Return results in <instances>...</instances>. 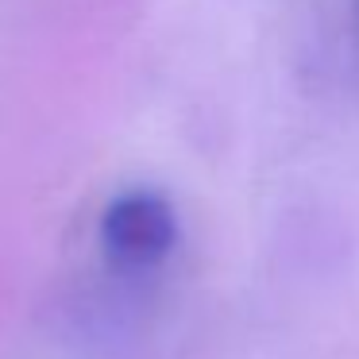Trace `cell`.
<instances>
[{"label":"cell","mask_w":359,"mask_h":359,"mask_svg":"<svg viewBox=\"0 0 359 359\" xmlns=\"http://www.w3.org/2000/svg\"><path fill=\"white\" fill-rule=\"evenodd\" d=\"M174 240H178V217L170 197L158 189H124L101 217L104 255L128 271L163 263Z\"/></svg>","instance_id":"6da1fadb"}]
</instances>
